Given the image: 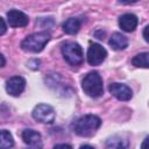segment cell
<instances>
[{
    "label": "cell",
    "mask_w": 149,
    "mask_h": 149,
    "mask_svg": "<svg viewBox=\"0 0 149 149\" xmlns=\"http://www.w3.org/2000/svg\"><path fill=\"white\" fill-rule=\"evenodd\" d=\"M119 27L123 30V31H127V33H130V31H134L139 24V19L135 14H132V13H126V14H122L120 17H119Z\"/></svg>",
    "instance_id": "11"
},
{
    "label": "cell",
    "mask_w": 149,
    "mask_h": 149,
    "mask_svg": "<svg viewBox=\"0 0 149 149\" xmlns=\"http://www.w3.org/2000/svg\"><path fill=\"white\" fill-rule=\"evenodd\" d=\"M50 38H51V35L48 31L33 33V34L26 36L21 41L20 47L23 51L37 54V52H41L44 49V47L48 44Z\"/></svg>",
    "instance_id": "2"
},
{
    "label": "cell",
    "mask_w": 149,
    "mask_h": 149,
    "mask_svg": "<svg viewBox=\"0 0 149 149\" xmlns=\"http://www.w3.org/2000/svg\"><path fill=\"white\" fill-rule=\"evenodd\" d=\"M61 51H62L63 58L65 59V62L69 65L79 66V65L83 64V62H84V52H83V48L80 47L79 43L72 42V41H68V42L62 44Z\"/></svg>",
    "instance_id": "4"
},
{
    "label": "cell",
    "mask_w": 149,
    "mask_h": 149,
    "mask_svg": "<svg viewBox=\"0 0 149 149\" xmlns=\"http://www.w3.org/2000/svg\"><path fill=\"white\" fill-rule=\"evenodd\" d=\"M141 148H142V149L149 148V135L143 140V142H142V144H141Z\"/></svg>",
    "instance_id": "18"
},
{
    "label": "cell",
    "mask_w": 149,
    "mask_h": 149,
    "mask_svg": "<svg viewBox=\"0 0 149 149\" xmlns=\"http://www.w3.org/2000/svg\"><path fill=\"white\" fill-rule=\"evenodd\" d=\"M81 88L85 94L91 98H98L104 93L102 78L98 71H91L81 80Z\"/></svg>",
    "instance_id": "3"
},
{
    "label": "cell",
    "mask_w": 149,
    "mask_h": 149,
    "mask_svg": "<svg viewBox=\"0 0 149 149\" xmlns=\"http://www.w3.org/2000/svg\"><path fill=\"white\" fill-rule=\"evenodd\" d=\"M31 116L41 122V123H47V125H51L55 121L56 118V113L54 111V108L48 105V104H38L34 107L33 112H31Z\"/></svg>",
    "instance_id": "5"
},
{
    "label": "cell",
    "mask_w": 149,
    "mask_h": 149,
    "mask_svg": "<svg viewBox=\"0 0 149 149\" xmlns=\"http://www.w3.org/2000/svg\"><path fill=\"white\" fill-rule=\"evenodd\" d=\"M0 147H1L2 149L14 147V140H13V136H12V134H10L8 130H6V129H2V130H1Z\"/></svg>",
    "instance_id": "15"
},
{
    "label": "cell",
    "mask_w": 149,
    "mask_h": 149,
    "mask_svg": "<svg viewBox=\"0 0 149 149\" xmlns=\"http://www.w3.org/2000/svg\"><path fill=\"white\" fill-rule=\"evenodd\" d=\"M106 147L107 148H127L128 143L126 142V140H122L119 136H113L106 141Z\"/></svg>",
    "instance_id": "16"
},
{
    "label": "cell",
    "mask_w": 149,
    "mask_h": 149,
    "mask_svg": "<svg viewBox=\"0 0 149 149\" xmlns=\"http://www.w3.org/2000/svg\"><path fill=\"white\" fill-rule=\"evenodd\" d=\"M108 91L109 93L116 98L120 101H128L133 98V91L132 88L122 83H112L108 86Z\"/></svg>",
    "instance_id": "7"
},
{
    "label": "cell",
    "mask_w": 149,
    "mask_h": 149,
    "mask_svg": "<svg viewBox=\"0 0 149 149\" xmlns=\"http://www.w3.org/2000/svg\"><path fill=\"white\" fill-rule=\"evenodd\" d=\"M6 15H7V22L12 28H22L26 27L29 22L28 15L19 9H9Z\"/></svg>",
    "instance_id": "9"
},
{
    "label": "cell",
    "mask_w": 149,
    "mask_h": 149,
    "mask_svg": "<svg viewBox=\"0 0 149 149\" xmlns=\"http://www.w3.org/2000/svg\"><path fill=\"white\" fill-rule=\"evenodd\" d=\"M81 23H83V20L79 19V17H70L68 20H65L62 24V28H63V31L68 35H74L79 31L80 27H81Z\"/></svg>",
    "instance_id": "13"
},
{
    "label": "cell",
    "mask_w": 149,
    "mask_h": 149,
    "mask_svg": "<svg viewBox=\"0 0 149 149\" xmlns=\"http://www.w3.org/2000/svg\"><path fill=\"white\" fill-rule=\"evenodd\" d=\"M139 0H119L120 3H123V5H132V3H135L137 2Z\"/></svg>",
    "instance_id": "19"
},
{
    "label": "cell",
    "mask_w": 149,
    "mask_h": 149,
    "mask_svg": "<svg viewBox=\"0 0 149 149\" xmlns=\"http://www.w3.org/2000/svg\"><path fill=\"white\" fill-rule=\"evenodd\" d=\"M0 57H1V59H2V63H1V66H5V57H3V55H1Z\"/></svg>",
    "instance_id": "22"
},
{
    "label": "cell",
    "mask_w": 149,
    "mask_h": 149,
    "mask_svg": "<svg viewBox=\"0 0 149 149\" xmlns=\"http://www.w3.org/2000/svg\"><path fill=\"white\" fill-rule=\"evenodd\" d=\"M21 137H22L23 142L31 148H41L42 147V136L35 129H31V128L23 129L21 133Z\"/></svg>",
    "instance_id": "10"
},
{
    "label": "cell",
    "mask_w": 149,
    "mask_h": 149,
    "mask_svg": "<svg viewBox=\"0 0 149 149\" xmlns=\"http://www.w3.org/2000/svg\"><path fill=\"white\" fill-rule=\"evenodd\" d=\"M101 126V119L94 114H85L77 118L70 126L71 130L81 137H91Z\"/></svg>",
    "instance_id": "1"
},
{
    "label": "cell",
    "mask_w": 149,
    "mask_h": 149,
    "mask_svg": "<svg viewBox=\"0 0 149 149\" xmlns=\"http://www.w3.org/2000/svg\"><path fill=\"white\" fill-rule=\"evenodd\" d=\"M1 19V23H2V30H1V35H3L5 34V31H6V23H5V19L3 17H0Z\"/></svg>",
    "instance_id": "20"
},
{
    "label": "cell",
    "mask_w": 149,
    "mask_h": 149,
    "mask_svg": "<svg viewBox=\"0 0 149 149\" xmlns=\"http://www.w3.org/2000/svg\"><path fill=\"white\" fill-rule=\"evenodd\" d=\"M108 44L113 50L120 51V50H125L128 47V40L121 33H113L112 36L109 37Z\"/></svg>",
    "instance_id": "12"
},
{
    "label": "cell",
    "mask_w": 149,
    "mask_h": 149,
    "mask_svg": "<svg viewBox=\"0 0 149 149\" xmlns=\"http://www.w3.org/2000/svg\"><path fill=\"white\" fill-rule=\"evenodd\" d=\"M26 79L21 76H13L6 81V91L12 97H20L26 88Z\"/></svg>",
    "instance_id": "8"
},
{
    "label": "cell",
    "mask_w": 149,
    "mask_h": 149,
    "mask_svg": "<svg viewBox=\"0 0 149 149\" xmlns=\"http://www.w3.org/2000/svg\"><path fill=\"white\" fill-rule=\"evenodd\" d=\"M107 57V50L99 43H91L87 49V63L92 66L100 65Z\"/></svg>",
    "instance_id": "6"
},
{
    "label": "cell",
    "mask_w": 149,
    "mask_h": 149,
    "mask_svg": "<svg viewBox=\"0 0 149 149\" xmlns=\"http://www.w3.org/2000/svg\"><path fill=\"white\" fill-rule=\"evenodd\" d=\"M132 64L136 68H144L149 69V51L140 52L132 58Z\"/></svg>",
    "instance_id": "14"
},
{
    "label": "cell",
    "mask_w": 149,
    "mask_h": 149,
    "mask_svg": "<svg viewBox=\"0 0 149 149\" xmlns=\"http://www.w3.org/2000/svg\"><path fill=\"white\" fill-rule=\"evenodd\" d=\"M59 147H68V148H72L70 144H66V143H61V144H55L54 148H59Z\"/></svg>",
    "instance_id": "21"
},
{
    "label": "cell",
    "mask_w": 149,
    "mask_h": 149,
    "mask_svg": "<svg viewBox=\"0 0 149 149\" xmlns=\"http://www.w3.org/2000/svg\"><path fill=\"white\" fill-rule=\"evenodd\" d=\"M142 36H143L144 41L149 43V24L144 27V29H143V31H142Z\"/></svg>",
    "instance_id": "17"
}]
</instances>
